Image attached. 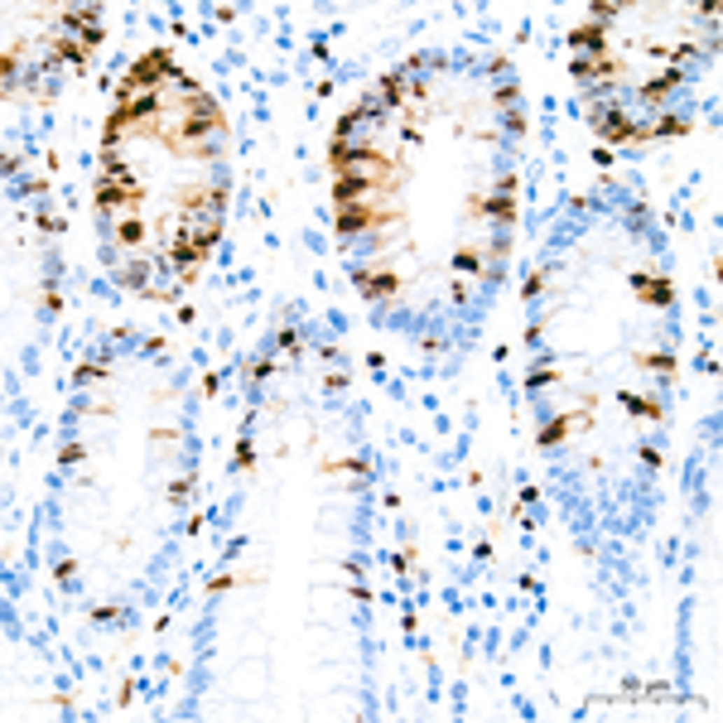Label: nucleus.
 I'll list each match as a JSON object with an SVG mask.
<instances>
[{"mask_svg":"<svg viewBox=\"0 0 723 723\" xmlns=\"http://www.w3.org/2000/svg\"><path fill=\"white\" fill-rule=\"evenodd\" d=\"M97 377H106V362H87L73 372V381H97Z\"/></svg>","mask_w":723,"mask_h":723,"instance_id":"bb28decb","label":"nucleus"},{"mask_svg":"<svg viewBox=\"0 0 723 723\" xmlns=\"http://www.w3.org/2000/svg\"><path fill=\"white\" fill-rule=\"evenodd\" d=\"M15 68H20V43H10V48H5V58H0V73H5V83L15 78Z\"/></svg>","mask_w":723,"mask_h":723,"instance_id":"a878e982","label":"nucleus"},{"mask_svg":"<svg viewBox=\"0 0 723 723\" xmlns=\"http://www.w3.org/2000/svg\"><path fill=\"white\" fill-rule=\"evenodd\" d=\"M87 53H92V48H87L83 39H58L53 43V58H63V63H73V68H83Z\"/></svg>","mask_w":723,"mask_h":723,"instance_id":"2eb2a0df","label":"nucleus"},{"mask_svg":"<svg viewBox=\"0 0 723 723\" xmlns=\"http://www.w3.org/2000/svg\"><path fill=\"white\" fill-rule=\"evenodd\" d=\"M164 78H178V68H174L169 48H150V53H140V58L130 63V73L121 78V87H116V106L135 101L140 92H150L155 83H164Z\"/></svg>","mask_w":723,"mask_h":723,"instance_id":"f257e3e1","label":"nucleus"},{"mask_svg":"<svg viewBox=\"0 0 723 723\" xmlns=\"http://www.w3.org/2000/svg\"><path fill=\"white\" fill-rule=\"evenodd\" d=\"M641 463H646V468H661V449L646 444V449H641Z\"/></svg>","mask_w":723,"mask_h":723,"instance_id":"a19ab883","label":"nucleus"},{"mask_svg":"<svg viewBox=\"0 0 723 723\" xmlns=\"http://www.w3.org/2000/svg\"><path fill=\"white\" fill-rule=\"evenodd\" d=\"M323 386H328V391H347V372H328Z\"/></svg>","mask_w":723,"mask_h":723,"instance_id":"58836bf2","label":"nucleus"},{"mask_svg":"<svg viewBox=\"0 0 723 723\" xmlns=\"http://www.w3.org/2000/svg\"><path fill=\"white\" fill-rule=\"evenodd\" d=\"M589 121H594V135L603 140V150H612V145H641V140H651L646 126H637L617 101H598L594 111H589Z\"/></svg>","mask_w":723,"mask_h":723,"instance_id":"f03ea898","label":"nucleus"},{"mask_svg":"<svg viewBox=\"0 0 723 723\" xmlns=\"http://www.w3.org/2000/svg\"><path fill=\"white\" fill-rule=\"evenodd\" d=\"M477 217H492V222L511 227V222H516V198H511V193H492V198H482Z\"/></svg>","mask_w":723,"mask_h":723,"instance_id":"9b49d317","label":"nucleus"},{"mask_svg":"<svg viewBox=\"0 0 723 723\" xmlns=\"http://www.w3.org/2000/svg\"><path fill=\"white\" fill-rule=\"evenodd\" d=\"M405 97H410L405 78H400V73H386V78H381V101H386V106H400Z\"/></svg>","mask_w":723,"mask_h":723,"instance_id":"dca6fc26","label":"nucleus"},{"mask_svg":"<svg viewBox=\"0 0 723 723\" xmlns=\"http://www.w3.org/2000/svg\"><path fill=\"white\" fill-rule=\"evenodd\" d=\"M612 15H622V5H617V0H594V5H589V20H594V24H608Z\"/></svg>","mask_w":723,"mask_h":723,"instance_id":"412c9836","label":"nucleus"},{"mask_svg":"<svg viewBox=\"0 0 723 723\" xmlns=\"http://www.w3.org/2000/svg\"><path fill=\"white\" fill-rule=\"evenodd\" d=\"M140 183H97V193H92V203L101 208V213H140Z\"/></svg>","mask_w":723,"mask_h":723,"instance_id":"39448f33","label":"nucleus"},{"mask_svg":"<svg viewBox=\"0 0 723 723\" xmlns=\"http://www.w3.org/2000/svg\"><path fill=\"white\" fill-rule=\"evenodd\" d=\"M217 386H222V381H217V372H208V377H203V395H217Z\"/></svg>","mask_w":723,"mask_h":723,"instance_id":"49530a36","label":"nucleus"},{"mask_svg":"<svg viewBox=\"0 0 723 723\" xmlns=\"http://www.w3.org/2000/svg\"><path fill=\"white\" fill-rule=\"evenodd\" d=\"M507 130H516V135H526V116H521V111H507Z\"/></svg>","mask_w":723,"mask_h":723,"instance_id":"79ce46f5","label":"nucleus"},{"mask_svg":"<svg viewBox=\"0 0 723 723\" xmlns=\"http://www.w3.org/2000/svg\"><path fill=\"white\" fill-rule=\"evenodd\" d=\"M323 472H362L367 477L372 468H367V458H333V463H323Z\"/></svg>","mask_w":723,"mask_h":723,"instance_id":"b1692460","label":"nucleus"},{"mask_svg":"<svg viewBox=\"0 0 723 723\" xmlns=\"http://www.w3.org/2000/svg\"><path fill=\"white\" fill-rule=\"evenodd\" d=\"M584 420H589V410H569V415H554L550 425H540L535 444H540V449H554V444H564V439H569V429H574V425H584Z\"/></svg>","mask_w":723,"mask_h":723,"instance_id":"6e6552de","label":"nucleus"},{"mask_svg":"<svg viewBox=\"0 0 723 723\" xmlns=\"http://www.w3.org/2000/svg\"><path fill=\"white\" fill-rule=\"evenodd\" d=\"M213 15H217V24H232V20H237V10H232V5H217Z\"/></svg>","mask_w":723,"mask_h":723,"instance_id":"c03bdc74","label":"nucleus"},{"mask_svg":"<svg viewBox=\"0 0 723 723\" xmlns=\"http://www.w3.org/2000/svg\"><path fill=\"white\" fill-rule=\"evenodd\" d=\"M632 295L641 299V304H651V309H671L675 304V285L666 280V275H632Z\"/></svg>","mask_w":723,"mask_h":723,"instance_id":"423d86ee","label":"nucleus"},{"mask_svg":"<svg viewBox=\"0 0 723 723\" xmlns=\"http://www.w3.org/2000/svg\"><path fill=\"white\" fill-rule=\"evenodd\" d=\"M83 458H87L83 444H63V449H58V463H83Z\"/></svg>","mask_w":723,"mask_h":723,"instance_id":"c85d7f7f","label":"nucleus"},{"mask_svg":"<svg viewBox=\"0 0 723 723\" xmlns=\"http://www.w3.org/2000/svg\"><path fill=\"white\" fill-rule=\"evenodd\" d=\"M43 309H53V314H58V309H63V295H58V290H43Z\"/></svg>","mask_w":723,"mask_h":723,"instance_id":"37998d69","label":"nucleus"},{"mask_svg":"<svg viewBox=\"0 0 723 723\" xmlns=\"http://www.w3.org/2000/svg\"><path fill=\"white\" fill-rule=\"evenodd\" d=\"M516 97H521V87H516V83H502V87H497V106H511Z\"/></svg>","mask_w":723,"mask_h":723,"instance_id":"7c9ffc66","label":"nucleus"},{"mask_svg":"<svg viewBox=\"0 0 723 723\" xmlns=\"http://www.w3.org/2000/svg\"><path fill=\"white\" fill-rule=\"evenodd\" d=\"M377 183H391V174H367V169H352L333 178V208H347V203H367V193Z\"/></svg>","mask_w":723,"mask_h":723,"instance_id":"20e7f679","label":"nucleus"},{"mask_svg":"<svg viewBox=\"0 0 723 723\" xmlns=\"http://www.w3.org/2000/svg\"><path fill=\"white\" fill-rule=\"evenodd\" d=\"M362 121H367V106H362V101H357V106H352V111H347V116H342L338 126H333V140H352V135H357V126H362Z\"/></svg>","mask_w":723,"mask_h":723,"instance_id":"a211bd4d","label":"nucleus"},{"mask_svg":"<svg viewBox=\"0 0 723 723\" xmlns=\"http://www.w3.org/2000/svg\"><path fill=\"white\" fill-rule=\"evenodd\" d=\"M646 135H671L675 140V135H689V126L680 116H656V126H646Z\"/></svg>","mask_w":723,"mask_h":723,"instance_id":"6ab92c4d","label":"nucleus"},{"mask_svg":"<svg viewBox=\"0 0 723 723\" xmlns=\"http://www.w3.org/2000/svg\"><path fill=\"white\" fill-rule=\"evenodd\" d=\"M550 381H564L559 367H535V372H526V386H531V391H540V386H550Z\"/></svg>","mask_w":723,"mask_h":723,"instance_id":"aec40b11","label":"nucleus"},{"mask_svg":"<svg viewBox=\"0 0 723 723\" xmlns=\"http://www.w3.org/2000/svg\"><path fill=\"white\" fill-rule=\"evenodd\" d=\"M116 241H121V246H130V251L145 241V222H140V213H126L121 222H116Z\"/></svg>","mask_w":723,"mask_h":723,"instance_id":"ddd939ff","label":"nucleus"},{"mask_svg":"<svg viewBox=\"0 0 723 723\" xmlns=\"http://www.w3.org/2000/svg\"><path fill=\"white\" fill-rule=\"evenodd\" d=\"M73 574H78V559H58V564H53V579H58V584H68Z\"/></svg>","mask_w":723,"mask_h":723,"instance_id":"c756f323","label":"nucleus"},{"mask_svg":"<svg viewBox=\"0 0 723 723\" xmlns=\"http://www.w3.org/2000/svg\"><path fill=\"white\" fill-rule=\"evenodd\" d=\"M116 612H121V608H116V603H97V608H92V617H97V622H111V617H116Z\"/></svg>","mask_w":723,"mask_h":723,"instance_id":"72a5a7b5","label":"nucleus"},{"mask_svg":"<svg viewBox=\"0 0 723 723\" xmlns=\"http://www.w3.org/2000/svg\"><path fill=\"white\" fill-rule=\"evenodd\" d=\"M188 492H193V477H178V482L169 487V502H183Z\"/></svg>","mask_w":723,"mask_h":723,"instance_id":"2f4dec72","label":"nucleus"},{"mask_svg":"<svg viewBox=\"0 0 723 723\" xmlns=\"http://www.w3.org/2000/svg\"><path fill=\"white\" fill-rule=\"evenodd\" d=\"M497 193H516V174H502V178H497Z\"/></svg>","mask_w":723,"mask_h":723,"instance_id":"a18cd8bd","label":"nucleus"},{"mask_svg":"<svg viewBox=\"0 0 723 723\" xmlns=\"http://www.w3.org/2000/svg\"><path fill=\"white\" fill-rule=\"evenodd\" d=\"M34 222H39L43 232H63V217H48V213H39V217H34Z\"/></svg>","mask_w":723,"mask_h":723,"instance_id":"ea45409f","label":"nucleus"},{"mask_svg":"<svg viewBox=\"0 0 723 723\" xmlns=\"http://www.w3.org/2000/svg\"><path fill=\"white\" fill-rule=\"evenodd\" d=\"M347 598H352V603H372V598H377V594H372L367 584H352V589H347Z\"/></svg>","mask_w":723,"mask_h":723,"instance_id":"4c0bfd02","label":"nucleus"},{"mask_svg":"<svg viewBox=\"0 0 723 723\" xmlns=\"http://www.w3.org/2000/svg\"><path fill=\"white\" fill-rule=\"evenodd\" d=\"M280 352H299V333H295V328H280Z\"/></svg>","mask_w":723,"mask_h":723,"instance_id":"f704fd0d","label":"nucleus"},{"mask_svg":"<svg viewBox=\"0 0 723 723\" xmlns=\"http://www.w3.org/2000/svg\"><path fill=\"white\" fill-rule=\"evenodd\" d=\"M545 285H550V270H531V275H526V285H521V299H535Z\"/></svg>","mask_w":723,"mask_h":723,"instance_id":"5701e85b","label":"nucleus"},{"mask_svg":"<svg viewBox=\"0 0 723 723\" xmlns=\"http://www.w3.org/2000/svg\"><path fill=\"white\" fill-rule=\"evenodd\" d=\"M352 285H357V295H362V299H391L395 290H400V275H395V270H377V275H372V270H357Z\"/></svg>","mask_w":723,"mask_h":723,"instance_id":"0eeeda50","label":"nucleus"},{"mask_svg":"<svg viewBox=\"0 0 723 723\" xmlns=\"http://www.w3.org/2000/svg\"><path fill=\"white\" fill-rule=\"evenodd\" d=\"M617 400H622V410H627V415H641V420H666V405H661V400H651V395L617 391Z\"/></svg>","mask_w":723,"mask_h":723,"instance_id":"9d476101","label":"nucleus"},{"mask_svg":"<svg viewBox=\"0 0 723 723\" xmlns=\"http://www.w3.org/2000/svg\"><path fill=\"white\" fill-rule=\"evenodd\" d=\"M270 372H275V362H270V357H260V362H255V367H251V381H265Z\"/></svg>","mask_w":723,"mask_h":723,"instance_id":"e433bc0d","label":"nucleus"},{"mask_svg":"<svg viewBox=\"0 0 723 723\" xmlns=\"http://www.w3.org/2000/svg\"><path fill=\"white\" fill-rule=\"evenodd\" d=\"M145 280H150V260H130L126 270H121V285L135 290V295H145Z\"/></svg>","mask_w":723,"mask_h":723,"instance_id":"f3484780","label":"nucleus"},{"mask_svg":"<svg viewBox=\"0 0 723 723\" xmlns=\"http://www.w3.org/2000/svg\"><path fill=\"white\" fill-rule=\"evenodd\" d=\"M410 564H415V545H405V550L391 554V569H395V574H410Z\"/></svg>","mask_w":723,"mask_h":723,"instance_id":"393cba45","label":"nucleus"},{"mask_svg":"<svg viewBox=\"0 0 723 723\" xmlns=\"http://www.w3.org/2000/svg\"><path fill=\"white\" fill-rule=\"evenodd\" d=\"M454 265H458V270H468V275H472V270L482 275V260H477V251H458V255H454Z\"/></svg>","mask_w":723,"mask_h":723,"instance_id":"cd10ccee","label":"nucleus"},{"mask_svg":"<svg viewBox=\"0 0 723 723\" xmlns=\"http://www.w3.org/2000/svg\"><path fill=\"white\" fill-rule=\"evenodd\" d=\"M637 367L641 372H656V377H675V357L671 352H641Z\"/></svg>","mask_w":723,"mask_h":723,"instance_id":"4468645a","label":"nucleus"},{"mask_svg":"<svg viewBox=\"0 0 723 723\" xmlns=\"http://www.w3.org/2000/svg\"><path fill=\"white\" fill-rule=\"evenodd\" d=\"M395 208H372V203H347L333 213V232L338 237H357V232H367V227H381V222H395Z\"/></svg>","mask_w":723,"mask_h":723,"instance_id":"7ed1b4c3","label":"nucleus"},{"mask_svg":"<svg viewBox=\"0 0 723 723\" xmlns=\"http://www.w3.org/2000/svg\"><path fill=\"white\" fill-rule=\"evenodd\" d=\"M569 48H584L589 58H598V53H608V39H603V24H594V20H584V24H574V29H569Z\"/></svg>","mask_w":723,"mask_h":723,"instance_id":"1a4fd4ad","label":"nucleus"},{"mask_svg":"<svg viewBox=\"0 0 723 723\" xmlns=\"http://www.w3.org/2000/svg\"><path fill=\"white\" fill-rule=\"evenodd\" d=\"M232 463H237V468H241V472H255V444H251V439H241V444H237V454H232Z\"/></svg>","mask_w":723,"mask_h":723,"instance_id":"4be33fe9","label":"nucleus"},{"mask_svg":"<svg viewBox=\"0 0 723 723\" xmlns=\"http://www.w3.org/2000/svg\"><path fill=\"white\" fill-rule=\"evenodd\" d=\"M237 584V574H217V579H208V594H227Z\"/></svg>","mask_w":723,"mask_h":723,"instance_id":"473e14b6","label":"nucleus"},{"mask_svg":"<svg viewBox=\"0 0 723 723\" xmlns=\"http://www.w3.org/2000/svg\"><path fill=\"white\" fill-rule=\"evenodd\" d=\"M675 87H680V68H666L661 78L641 83V101H651V106H656V101H666V97H671Z\"/></svg>","mask_w":723,"mask_h":723,"instance_id":"f8f14e48","label":"nucleus"},{"mask_svg":"<svg viewBox=\"0 0 723 723\" xmlns=\"http://www.w3.org/2000/svg\"><path fill=\"white\" fill-rule=\"evenodd\" d=\"M145 299H155V304H174L178 290H150V285H145Z\"/></svg>","mask_w":723,"mask_h":723,"instance_id":"c9c22d12","label":"nucleus"}]
</instances>
